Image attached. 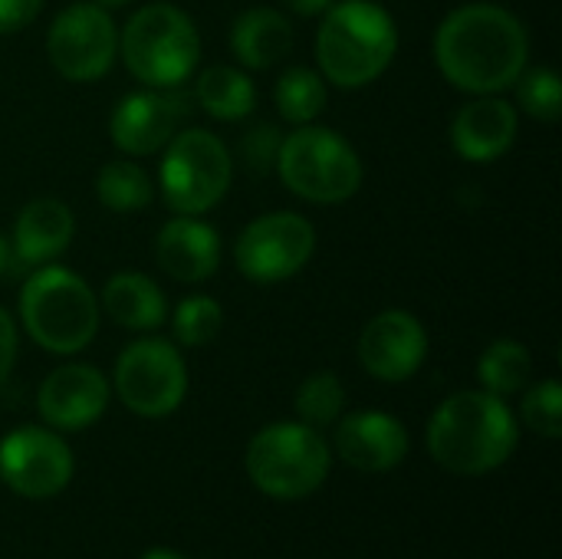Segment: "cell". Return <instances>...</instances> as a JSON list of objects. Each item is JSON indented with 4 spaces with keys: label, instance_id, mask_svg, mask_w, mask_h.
Listing matches in <instances>:
<instances>
[{
    "label": "cell",
    "instance_id": "obj_30",
    "mask_svg": "<svg viewBox=\"0 0 562 559\" xmlns=\"http://www.w3.org/2000/svg\"><path fill=\"white\" fill-rule=\"evenodd\" d=\"M280 132L273 125H257L240 138V158L250 171H270L280 155Z\"/></svg>",
    "mask_w": 562,
    "mask_h": 559
},
{
    "label": "cell",
    "instance_id": "obj_27",
    "mask_svg": "<svg viewBox=\"0 0 562 559\" xmlns=\"http://www.w3.org/2000/svg\"><path fill=\"white\" fill-rule=\"evenodd\" d=\"M221 323H224V310L217 300L211 297H188L178 303L175 310V320H171V333L181 346H207L217 333H221Z\"/></svg>",
    "mask_w": 562,
    "mask_h": 559
},
{
    "label": "cell",
    "instance_id": "obj_11",
    "mask_svg": "<svg viewBox=\"0 0 562 559\" xmlns=\"http://www.w3.org/2000/svg\"><path fill=\"white\" fill-rule=\"evenodd\" d=\"M316 250V231L293 211L260 214L250 221L234 247L237 267L257 283H280L300 273Z\"/></svg>",
    "mask_w": 562,
    "mask_h": 559
},
{
    "label": "cell",
    "instance_id": "obj_23",
    "mask_svg": "<svg viewBox=\"0 0 562 559\" xmlns=\"http://www.w3.org/2000/svg\"><path fill=\"white\" fill-rule=\"evenodd\" d=\"M533 369V359L527 353L524 343L517 339H497L487 346V353L477 362V379L484 385V392L491 395H514L527 385Z\"/></svg>",
    "mask_w": 562,
    "mask_h": 559
},
{
    "label": "cell",
    "instance_id": "obj_21",
    "mask_svg": "<svg viewBox=\"0 0 562 559\" xmlns=\"http://www.w3.org/2000/svg\"><path fill=\"white\" fill-rule=\"evenodd\" d=\"M102 310L125 329H158L165 323V297L145 273H115L102 287Z\"/></svg>",
    "mask_w": 562,
    "mask_h": 559
},
{
    "label": "cell",
    "instance_id": "obj_26",
    "mask_svg": "<svg viewBox=\"0 0 562 559\" xmlns=\"http://www.w3.org/2000/svg\"><path fill=\"white\" fill-rule=\"evenodd\" d=\"M342 405H346V389H342L339 376H333V372L310 376L296 392V412H300L303 425H310V428L333 425L339 418Z\"/></svg>",
    "mask_w": 562,
    "mask_h": 559
},
{
    "label": "cell",
    "instance_id": "obj_8",
    "mask_svg": "<svg viewBox=\"0 0 562 559\" xmlns=\"http://www.w3.org/2000/svg\"><path fill=\"white\" fill-rule=\"evenodd\" d=\"M234 161L227 145L207 128H184L165 145L161 194L175 214H204L231 188Z\"/></svg>",
    "mask_w": 562,
    "mask_h": 559
},
{
    "label": "cell",
    "instance_id": "obj_20",
    "mask_svg": "<svg viewBox=\"0 0 562 559\" xmlns=\"http://www.w3.org/2000/svg\"><path fill=\"white\" fill-rule=\"evenodd\" d=\"M231 46L247 69H270L293 49V26L280 10L254 7L234 20Z\"/></svg>",
    "mask_w": 562,
    "mask_h": 559
},
{
    "label": "cell",
    "instance_id": "obj_29",
    "mask_svg": "<svg viewBox=\"0 0 562 559\" xmlns=\"http://www.w3.org/2000/svg\"><path fill=\"white\" fill-rule=\"evenodd\" d=\"M524 422L543 435V438H560L562 435V385L557 379H547L533 385L524 399Z\"/></svg>",
    "mask_w": 562,
    "mask_h": 559
},
{
    "label": "cell",
    "instance_id": "obj_34",
    "mask_svg": "<svg viewBox=\"0 0 562 559\" xmlns=\"http://www.w3.org/2000/svg\"><path fill=\"white\" fill-rule=\"evenodd\" d=\"M13 267V250H10V244H7V237L0 234V277L7 273Z\"/></svg>",
    "mask_w": 562,
    "mask_h": 559
},
{
    "label": "cell",
    "instance_id": "obj_31",
    "mask_svg": "<svg viewBox=\"0 0 562 559\" xmlns=\"http://www.w3.org/2000/svg\"><path fill=\"white\" fill-rule=\"evenodd\" d=\"M40 10H43V0H0V36L30 26Z\"/></svg>",
    "mask_w": 562,
    "mask_h": 559
},
{
    "label": "cell",
    "instance_id": "obj_4",
    "mask_svg": "<svg viewBox=\"0 0 562 559\" xmlns=\"http://www.w3.org/2000/svg\"><path fill=\"white\" fill-rule=\"evenodd\" d=\"M20 320L36 346L72 356L92 343L99 329V303L79 273L43 264L30 273L20 293Z\"/></svg>",
    "mask_w": 562,
    "mask_h": 559
},
{
    "label": "cell",
    "instance_id": "obj_33",
    "mask_svg": "<svg viewBox=\"0 0 562 559\" xmlns=\"http://www.w3.org/2000/svg\"><path fill=\"white\" fill-rule=\"evenodd\" d=\"M286 3V10H293V13H300V16H319V13H326L336 0H283Z\"/></svg>",
    "mask_w": 562,
    "mask_h": 559
},
{
    "label": "cell",
    "instance_id": "obj_25",
    "mask_svg": "<svg viewBox=\"0 0 562 559\" xmlns=\"http://www.w3.org/2000/svg\"><path fill=\"white\" fill-rule=\"evenodd\" d=\"M95 194L109 211L128 214L151 201V181L135 161H109L95 178Z\"/></svg>",
    "mask_w": 562,
    "mask_h": 559
},
{
    "label": "cell",
    "instance_id": "obj_13",
    "mask_svg": "<svg viewBox=\"0 0 562 559\" xmlns=\"http://www.w3.org/2000/svg\"><path fill=\"white\" fill-rule=\"evenodd\" d=\"M428 356V333L418 316L405 310H385L359 336V359L372 379L405 382Z\"/></svg>",
    "mask_w": 562,
    "mask_h": 559
},
{
    "label": "cell",
    "instance_id": "obj_14",
    "mask_svg": "<svg viewBox=\"0 0 562 559\" xmlns=\"http://www.w3.org/2000/svg\"><path fill=\"white\" fill-rule=\"evenodd\" d=\"M184 119V99L168 89V92H128L109 119V135L112 142L135 158L161 152L178 125Z\"/></svg>",
    "mask_w": 562,
    "mask_h": 559
},
{
    "label": "cell",
    "instance_id": "obj_36",
    "mask_svg": "<svg viewBox=\"0 0 562 559\" xmlns=\"http://www.w3.org/2000/svg\"><path fill=\"white\" fill-rule=\"evenodd\" d=\"M95 3H99V7H105V10H109V7H125V3H128V0H95Z\"/></svg>",
    "mask_w": 562,
    "mask_h": 559
},
{
    "label": "cell",
    "instance_id": "obj_32",
    "mask_svg": "<svg viewBox=\"0 0 562 559\" xmlns=\"http://www.w3.org/2000/svg\"><path fill=\"white\" fill-rule=\"evenodd\" d=\"M13 359H16V326H13L10 313L0 306V382L10 376Z\"/></svg>",
    "mask_w": 562,
    "mask_h": 559
},
{
    "label": "cell",
    "instance_id": "obj_1",
    "mask_svg": "<svg viewBox=\"0 0 562 559\" xmlns=\"http://www.w3.org/2000/svg\"><path fill=\"white\" fill-rule=\"evenodd\" d=\"M530 36L524 23L497 3H464L435 33V59L445 79L471 96H494L527 69Z\"/></svg>",
    "mask_w": 562,
    "mask_h": 559
},
{
    "label": "cell",
    "instance_id": "obj_12",
    "mask_svg": "<svg viewBox=\"0 0 562 559\" xmlns=\"http://www.w3.org/2000/svg\"><path fill=\"white\" fill-rule=\"evenodd\" d=\"M0 478L20 497H56L72 478V451L46 428H16L0 441Z\"/></svg>",
    "mask_w": 562,
    "mask_h": 559
},
{
    "label": "cell",
    "instance_id": "obj_35",
    "mask_svg": "<svg viewBox=\"0 0 562 559\" xmlns=\"http://www.w3.org/2000/svg\"><path fill=\"white\" fill-rule=\"evenodd\" d=\"M142 559H184L181 554H171V550H151V554H145Z\"/></svg>",
    "mask_w": 562,
    "mask_h": 559
},
{
    "label": "cell",
    "instance_id": "obj_24",
    "mask_svg": "<svg viewBox=\"0 0 562 559\" xmlns=\"http://www.w3.org/2000/svg\"><path fill=\"white\" fill-rule=\"evenodd\" d=\"M277 109L286 122L310 125L326 109V79L306 66H293L277 79Z\"/></svg>",
    "mask_w": 562,
    "mask_h": 559
},
{
    "label": "cell",
    "instance_id": "obj_2",
    "mask_svg": "<svg viewBox=\"0 0 562 559\" xmlns=\"http://www.w3.org/2000/svg\"><path fill=\"white\" fill-rule=\"evenodd\" d=\"M517 448V418L501 395L458 392L428 425V451L451 474H491Z\"/></svg>",
    "mask_w": 562,
    "mask_h": 559
},
{
    "label": "cell",
    "instance_id": "obj_7",
    "mask_svg": "<svg viewBox=\"0 0 562 559\" xmlns=\"http://www.w3.org/2000/svg\"><path fill=\"white\" fill-rule=\"evenodd\" d=\"M247 474L267 497L300 501L326 481L329 448L316 428L303 422H277L250 441Z\"/></svg>",
    "mask_w": 562,
    "mask_h": 559
},
{
    "label": "cell",
    "instance_id": "obj_22",
    "mask_svg": "<svg viewBox=\"0 0 562 559\" xmlns=\"http://www.w3.org/2000/svg\"><path fill=\"white\" fill-rule=\"evenodd\" d=\"M198 105L221 122H240L257 105V86L244 69L234 66H211L194 82Z\"/></svg>",
    "mask_w": 562,
    "mask_h": 559
},
{
    "label": "cell",
    "instance_id": "obj_15",
    "mask_svg": "<svg viewBox=\"0 0 562 559\" xmlns=\"http://www.w3.org/2000/svg\"><path fill=\"white\" fill-rule=\"evenodd\" d=\"M40 415L59 432H79L102 418L109 405V382L95 366H63L40 385Z\"/></svg>",
    "mask_w": 562,
    "mask_h": 559
},
{
    "label": "cell",
    "instance_id": "obj_17",
    "mask_svg": "<svg viewBox=\"0 0 562 559\" xmlns=\"http://www.w3.org/2000/svg\"><path fill=\"white\" fill-rule=\"evenodd\" d=\"M155 257L168 277L178 283H201L214 277L221 264V241L217 231L191 214L171 217L155 241Z\"/></svg>",
    "mask_w": 562,
    "mask_h": 559
},
{
    "label": "cell",
    "instance_id": "obj_6",
    "mask_svg": "<svg viewBox=\"0 0 562 559\" xmlns=\"http://www.w3.org/2000/svg\"><path fill=\"white\" fill-rule=\"evenodd\" d=\"M277 171L283 185L313 204H342L362 185L356 148L333 128L300 125L280 142Z\"/></svg>",
    "mask_w": 562,
    "mask_h": 559
},
{
    "label": "cell",
    "instance_id": "obj_16",
    "mask_svg": "<svg viewBox=\"0 0 562 559\" xmlns=\"http://www.w3.org/2000/svg\"><path fill=\"white\" fill-rule=\"evenodd\" d=\"M336 451L356 471L382 474L402 465L408 455V432L385 412H356L336 428Z\"/></svg>",
    "mask_w": 562,
    "mask_h": 559
},
{
    "label": "cell",
    "instance_id": "obj_3",
    "mask_svg": "<svg viewBox=\"0 0 562 559\" xmlns=\"http://www.w3.org/2000/svg\"><path fill=\"white\" fill-rule=\"evenodd\" d=\"M398 49L392 13L375 0H339L323 13L316 33L319 76L339 89H362L375 82Z\"/></svg>",
    "mask_w": 562,
    "mask_h": 559
},
{
    "label": "cell",
    "instance_id": "obj_5",
    "mask_svg": "<svg viewBox=\"0 0 562 559\" xmlns=\"http://www.w3.org/2000/svg\"><path fill=\"white\" fill-rule=\"evenodd\" d=\"M128 72L151 89H178L201 59V36L175 3H148L119 33Z\"/></svg>",
    "mask_w": 562,
    "mask_h": 559
},
{
    "label": "cell",
    "instance_id": "obj_10",
    "mask_svg": "<svg viewBox=\"0 0 562 559\" xmlns=\"http://www.w3.org/2000/svg\"><path fill=\"white\" fill-rule=\"evenodd\" d=\"M46 53L63 79L92 82L112 69L119 53V30L105 7L72 3L53 20L46 36Z\"/></svg>",
    "mask_w": 562,
    "mask_h": 559
},
{
    "label": "cell",
    "instance_id": "obj_9",
    "mask_svg": "<svg viewBox=\"0 0 562 559\" xmlns=\"http://www.w3.org/2000/svg\"><path fill=\"white\" fill-rule=\"evenodd\" d=\"M115 392L122 405L142 418L171 415L188 392V369L181 353L165 339L128 343L115 362Z\"/></svg>",
    "mask_w": 562,
    "mask_h": 559
},
{
    "label": "cell",
    "instance_id": "obj_19",
    "mask_svg": "<svg viewBox=\"0 0 562 559\" xmlns=\"http://www.w3.org/2000/svg\"><path fill=\"white\" fill-rule=\"evenodd\" d=\"M76 221L72 211L56 198L30 201L13 224V260L20 267H43L53 264L72 241Z\"/></svg>",
    "mask_w": 562,
    "mask_h": 559
},
{
    "label": "cell",
    "instance_id": "obj_18",
    "mask_svg": "<svg viewBox=\"0 0 562 559\" xmlns=\"http://www.w3.org/2000/svg\"><path fill=\"white\" fill-rule=\"evenodd\" d=\"M517 138V109L504 99L481 96L468 102L451 122L454 152L468 161H497Z\"/></svg>",
    "mask_w": 562,
    "mask_h": 559
},
{
    "label": "cell",
    "instance_id": "obj_28",
    "mask_svg": "<svg viewBox=\"0 0 562 559\" xmlns=\"http://www.w3.org/2000/svg\"><path fill=\"white\" fill-rule=\"evenodd\" d=\"M517 102L527 115L543 119V122H557L562 112V86L560 76L547 66L537 69H524L517 76Z\"/></svg>",
    "mask_w": 562,
    "mask_h": 559
}]
</instances>
